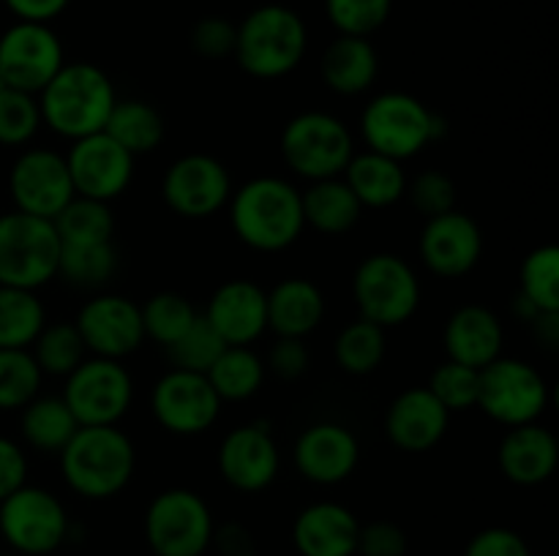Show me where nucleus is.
I'll return each instance as SVG.
<instances>
[{
  "label": "nucleus",
  "mask_w": 559,
  "mask_h": 556,
  "mask_svg": "<svg viewBox=\"0 0 559 556\" xmlns=\"http://www.w3.org/2000/svg\"><path fill=\"white\" fill-rule=\"evenodd\" d=\"M235 238L260 254H278L295 245L304 234L300 191L276 174L246 180L227 202Z\"/></svg>",
  "instance_id": "1"
},
{
  "label": "nucleus",
  "mask_w": 559,
  "mask_h": 556,
  "mask_svg": "<svg viewBox=\"0 0 559 556\" xmlns=\"http://www.w3.org/2000/svg\"><path fill=\"white\" fill-rule=\"evenodd\" d=\"M58 458L66 485L91 501L118 496L136 469L134 442L118 425H80Z\"/></svg>",
  "instance_id": "2"
},
{
  "label": "nucleus",
  "mask_w": 559,
  "mask_h": 556,
  "mask_svg": "<svg viewBox=\"0 0 559 556\" xmlns=\"http://www.w3.org/2000/svg\"><path fill=\"white\" fill-rule=\"evenodd\" d=\"M36 98L41 109V123L52 134L74 142L104 131L109 112L118 101V93L107 71L80 60V63H63V69L47 82V87Z\"/></svg>",
  "instance_id": "3"
},
{
  "label": "nucleus",
  "mask_w": 559,
  "mask_h": 556,
  "mask_svg": "<svg viewBox=\"0 0 559 556\" xmlns=\"http://www.w3.org/2000/svg\"><path fill=\"white\" fill-rule=\"evenodd\" d=\"M309 49V31L298 11L267 3L249 11L238 25L235 60L257 80H278L304 63Z\"/></svg>",
  "instance_id": "4"
},
{
  "label": "nucleus",
  "mask_w": 559,
  "mask_h": 556,
  "mask_svg": "<svg viewBox=\"0 0 559 556\" xmlns=\"http://www.w3.org/2000/svg\"><path fill=\"white\" fill-rule=\"evenodd\" d=\"M445 120L431 112L420 98L402 90H388L371 98L360 112V136L366 150L393 161H407L424 153L431 142L442 140Z\"/></svg>",
  "instance_id": "5"
},
{
  "label": "nucleus",
  "mask_w": 559,
  "mask_h": 556,
  "mask_svg": "<svg viewBox=\"0 0 559 556\" xmlns=\"http://www.w3.org/2000/svg\"><path fill=\"white\" fill-rule=\"evenodd\" d=\"M353 300L364 319L374 322L382 330L399 327L418 311L420 278L404 256L377 251L355 267Z\"/></svg>",
  "instance_id": "6"
},
{
  "label": "nucleus",
  "mask_w": 559,
  "mask_h": 556,
  "mask_svg": "<svg viewBox=\"0 0 559 556\" xmlns=\"http://www.w3.org/2000/svg\"><path fill=\"white\" fill-rule=\"evenodd\" d=\"M551 401L549 382L527 360L500 354L478 371L475 407L506 428L538 423Z\"/></svg>",
  "instance_id": "7"
},
{
  "label": "nucleus",
  "mask_w": 559,
  "mask_h": 556,
  "mask_svg": "<svg viewBox=\"0 0 559 556\" xmlns=\"http://www.w3.org/2000/svg\"><path fill=\"white\" fill-rule=\"evenodd\" d=\"M278 147L289 172L314 183V180L342 178L355 153V140L342 118L309 109L295 114L284 125Z\"/></svg>",
  "instance_id": "8"
},
{
  "label": "nucleus",
  "mask_w": 559,
  "mask_h": 556,
  "mask_svg": "<svg viewBox=\"0 0 559 556\" xmlns=\"http://www.w3.org/2000/svg\"><path fill=\"white\" fill-rule=\"evenodd\" d=\"M60 243L47 218L11 210L0 216V287L41 289L58 278Z\"/></svg>",
  "instance_id": "9"
},
{
  "label": "nucleus",
  "mask_w": 559,
  "mask_h": 556,
  "mask_svg": "<svg viewBox=\"0 0 559 556\" xmlns=\"http://www.w3.org/2000/svg\"><path fill=\"white\" fill-rule=\"evenodd\" d=\"M213 529L211 507L189 488L162 491L145 510V540L156 556H202Z\"/></svg>",
  "instance_id": "10"
},
{
  "label": "nucleus",
  "mask_w": 559,
  "mask_h": 556,
  "mask_svg": "<svg viewBox=\"0 0 559 556\" xmlns=\"http://www.w3.org/2000/svg\"><path fill=\"white\" fill-rule=\"evenodd\" d=\"M60 398L76 425H118L134 403V379L123 360L91 354L66 376Z\"/></svg>",
  "instance_id": "11"
},
{
  "label": "nucleus",
  "mask_w": 559,
  "mask_h": 556,
  "mask_svg": "<svg viewBox=\"0 0 559 556\" xmlns=\"http://www.w3.org/2000/svg\"><path fill=\"white\" fill-rule=\"evenodd\" d=\"M69 516L52 491L22 485L0 501V534L25 556H47L69 537Z\"/></svg>",
  "instance_id": "12"
},
{
  "label": "nucleus",
  "mask_w": 559,
  "mask_h": 556,
  "mask_svg": "<svg viewBox=\"0 0 559 556\" xmlns=\"http://www.w3.org/2000/svg\"><path fill=\"white\" fill-rule=\"evenodd\" d=\"M233 191L229 169L207 153H186L175 158L162 178V200L175 216L189 221L222 213Z\"/></svg>",
  "instance_id": "13"
},
{
  "label": "nucleus",
  "mask_w": 559,
  "mask_h": 556,
  "mask_svg": "<svg viewBox=\"0 0 559 556\" xmlns=\"http://www.w3.org/2000/svg\"><path fill=\"white\" fill-rule=\"evenodd\" d=\"M222 398L205 374L169 368L151 390V412L164 431L175 436H200L216 425Z\"/></svg>",
  "instance_id": "14"
},
{
  "label": "nucleus",
  "mask_w": 559,
  "mask_h": 556,
  "mask_svg": "<svg viewBox=\"0 0 559 556\" xmlns=\"http://www.w3.org/2000/svg\"><path fill=\"white\" fill-rule=\"evenodd\" d=\"M63 63V44L49 25L16 20L0 36V74L14 90L38 96Z\"/></svg>",
  "instance_id": "15"
},
{
  "label": "nucleus",
  "mask_w": 559,
  "mask_h": 556,
  "mask_svg": "<svg viewBox=\"0 0 559 556\" xmlns=\"http://www.w3.org/2000/svg\"><path fill=\"white\" fill-rule=\"evenodd\" d=\"M9 194L14 200V210L52 221L74 200V185L63 153L49 147L22 150L11 164Z\"/></svg>",
  "instance_id": "16"
},
{
  "label": "nucleus",
  "mask_w": 559,
  "mask_h": 556,
  "mask_svg": "<svg viewBox=\"0 0 559 556\" xmlns=\"http://www.w3.org/2000/svg\"><path fill=\"white\" fill-rule=\"evenodd\" d=\"M74 327L93 358L126 360L145 343L140 303L126 294H93L76 311Z\"/></svg>",
  "instance_id": "17"
},
{
  "label": "nucleus",
  "mask_w": 559,
  "mask_h": 556,
  "mask_svg": "<svg viewBox=\"0 0 559 556\" xmlns=\"http://www.w3.org/2000/svg\"><path fill=\"white\" fill-rule=\"evenodd\" d=\"M134 161L136 158L104 131L74 140L66 153L74 194L98 202H112L126 194L134 180Z\"/></svg>",
  "instance_id": "18"
},
{
  "label": "nucleus",
  "mask_w": 559,
  "mask_h": 556,
  "mask_svg": "<svg viewBox=\"0 0 559 556\" xmlns=\"http://www.w3.org/2000/svg\"><path fill=\"white\" fill-rule=\"evenodd\" d=\"M282 467V452L271 434V425L254 423L238 425L218 445V474L229 488L240 494L265 491L276 480Z\"/></svg>",
  "instance_id": "19"
},
{
  "label": "nucleus",
  "mask_w": 559,
  "mask_h": 556,
  "mask_svg": "<svg viewBox=\"0 0 559 556\" xmlns=\"http://www.w3.org/2000/svg\"><path fill=\"white\" fill-rule=\"evenodd\" d=\"M418 254L426 270L440 278H462L478 267L484 256V232L462 210L426 218L418 238Z\"/></svg>",
  "instance_id": "20"
},
{
  "label": "nucleus",
  "mask_w": 559,
  "mask_h": 556,
  "mask_svg": "<svg viewBox=\"0 0 559 556\" xmlns=\"http://www.w3.org/2000/svg\"><path fill=\"white\" fill-rule=\"evenodd\" d=\"M300 478L314 485H338L358 469L360 442L347 425L320 420L300 431L293 445Z\"/></svg>",
  "instance_id": "21"
},
{
  "label": "nucleus",
  "mask_w": 559,
  "mask_h": 556,
  "mask_svg": "<svg viewBox=\"0 0 559 556\" xmlns=\"http://www.w3.org/2000/svg\"><path fill=\"white\" fill-rule=\"evenodd\" d=\"M202 316L227 347H251L267 330V292L249 278H229L216 287Z\"/></svg>",
  "instance_id": "22"
},
{
  "label": "nucleus",
  "mask_w": 559,
  "mask_h": 556,
  "mask_svg": "<svg viewBox=\"0 0 559 556\" xmlns=\"http://www.w3.org/2000/svg\"><path fill=\"white\" fill-rule=\"evenodd\" d=\"M451 412L429 392V387H407L385 412V434L404 452H426L448 434Z\"/></svg>",
  "instance_id": "23"
},
{
  "label": "nucleus",
  "mask_w": 559,
  "mask_h": 556,
  "mask_svg": "<svg viewBox=\"0 0 559 556\" xmlns=\"http://www.w3.org/2000/svg\"><path fill=\"white\" fill-rule=\"evenodd\" d=\"M442 347H445L448 360L480 371L491 360L500 358L502 347H506V330H502L500 316L486 305H462L448 316L445 330H442Z\"/></svg>",
  "instance_id": "24"
},
{
  "label": "nucleus",
  "mask_w": 559,
  "mask_h": 556,
  "mask_svg": "<svg viewBox=\"0 0 559 556\" xmlns=\"http://www.w3.org/2000/svg\"><path fill=\"white\" fill-rule=\"evenodd\" d=\"M360 521L338 501H314L293 523V543L300 556H355Z\"/></svg>",
  "instance_id": "25"
},
{
  "label": "nucleus",
  "mask_w": 559,
  "mask_h": 556,
  "mask_svg": "<svg viewBox=\"0 0 559 556\" xmlns=\"http://www.w3.org/2000/svg\"><path fill=\"white\" fill-rule=\"evenodd\" d=\"M502 474L516 485H540L557 472L559 445L555 431L540 423L516 425L508 431L497 450Z\"/></svg>",
  "instance_id": "26"
},
{
  "label": "nucleus",
  "mask_w": 559,
  "mask_h": 556,
  "mask_svg": "<svg viewBox=\"0 0 559 556\" xmlns=\"http://www.w3.org/2000/svg\"><path fill=\"white\" fill-rule=\"evenodd\" d=\"M325 319V294L311 278H282L267 292V330L278 338H306Z\"/></svg>",
  "instance_id": "27"
},
{
  "label": "nucleus",
  "mask_w": 559,
  "mask_h": 556,
  "mask_svg": "<svg viewBox=\"0 0 559 556\" xmlns=\"http://www.w3.org/2000/svg\"><path fill=\"white\" fill-rule=\"evenodd\" d=\"M320 74L328 90L338 96H360L371 90L380 74V58L369 38L338 36L325 47L320 60Z\"/></svg>",
  "instance_id": "28"
},
{
  "label": "nucleus",
  "mask_w": 559,
  "mask_h": 556,
  "mask_svg": "<svg viewBox=\"0 0 559 556\" xmlns=\"http://www.w3.org/2000/svg\"><path fill=\"white\" fill-rule=\"evenodd\" d=\"M342 178L349 191L358 196L364 210L366 207L371 210L393 207L399 200H404V191H407V172H404L402 161H393L374 150L353 153Z\"/></svg>",
  "instance_id": "29"
},
{
  "label": "nucleus",
  "mask_w": 559,
  "mask_h": 556,
  "mask_svg": "<svg viewBox=\"0 0 559 556\" xmlns=\"http://www.w3.org/2000/svg\"><path fill=\"white\" fill-rule=\"evenodd\" d=\"M300 207H304L306 227L317 229L328 238H342L364 216V205L349 191L344 178L314 180L300 191Z\"/></svg>",
  "instance_id": "30"
},
{
  "label": "nucleus",
  "mask_w": 559,
  "mask_h": 556,
  "mask_svg": "<svg viewBox=\"0 0 559 556\" xmlns=\"http://www.w3.org/2000/svg\"><path fill=\"white\" fill-rule=\"evenodd\" d=\"M104 134L112 136L134 158L147 156L162 147L167 136V120L153 104L142 98H118L104 125Z\"/></svg>",
  "instance_id": "31"
},
{
  "label": "nucleus",
  "mask_w": 559,
  "mask_h": 556,
  "mask_svg": "<svg viewBox=\"0 0 559 556\" xmlns=\"http://www.w3.org/2000/svg\"><path fill=\"white\" fill-rule=\"evenodd\" d=\"M20 431L22 439L38 452H47V456H60L66 445H69L71 436L76 434V420L71 414V409L66 407V401L60 396H41L38 392L31 403L20 409Z\"/></svg>",
  "instance_id": "32"
},
{
  "label": "nucleus",
  "mask_w": 559,
  "mask_h": 556,
  "mask_svg": "<svg viewBox=\"0 0 559 556\" xmlns=\"http://www.w3.org/2000/svg\"><path fill=\"white\" fill-rule=\"evenodd\" d=\"M207 382L224 401H249L265 385V360L251 347H224L216 363L207 368Z\"/></svg>",
  "instance_id": "33"
},
{
  "label": "nucleus",
  "mask_w": 559,
  "mask_h": 556,
  "mask_svg": "<svg viewBox=\"0 0 559 556\" xmlns=\"http://www.w3.org/2000/svg\"><path fill=\"white\" fill-rule=\"evenodd\" d=\"M388 352V336L380 325L374 322L358 319L349 322L347 327H342L333 341V360H336L338 368L344 374L353 376H369L374 374L382 365Z\"/></svg>",
  "instance_id": "34"
},
{
  "label": "nucleus",
  "mask_w": 559,
  "mask_h": 556,
  "mask_svg": "<svg viewBox=\"0 0 559 556\" xmlns=\"http://www.w3.org/2000/svg\"><path fill=\"white\" fill-rule=\"evenodd\" d=\"M44 325L47 309L33 289L0 287V349H31Z\"/></svg>",
  "instance_id": "35"
},
{
  "label": "nucleus",
  "mask_w": 559,
  "mask_h": 556,
  "mask_svg": "<svg viewBox=\"0 0 559 556\" xmlns=\"http://www.w3.org/2000/svg\"><path fill=\"white\" fill-rule=\"evenodd\" d=\"M118 251L112 243H87V245H63L58 262V278L69 287L98 292L107 287L118 273Z\"/></svg>",
  "instance_id": "36"
},
{
  "label": "nucleus",
  "mask_w": 559,
  "mask_h": 556,
  "mask_svg": "<svg viewBox=\"0 0 559 556\" xmlns=\"http://www.w3.org/2000/svg\"><path fill=\"white\" fill-rule=\"evenodd\" d=\"M55 232L63 245H87V243H112L115 216L109 202L76 196L52 218Z\"/></svg>",
  "instance_id": "37"
},
{
  "label": "nucleus",
  "mask_w": 559,
  "mask_h": 556,
  "mask_svg": "<svg viewBox=\"0 0 559 556\" xmlns=\"http://www.w3.org/2000/svg\"><path fill=\"white\" fill-rule=\"evenodd\" d=\"M142 314V330L145 338H151L153 343H158L162 349H167L169 343L178 341L186 330L197 322L200 311L194 309L186 294L180 292H156L140 305Z\"/></svg>",
  "instance_id": "38"
},
{
  "label": "nucleus",
  "mask_w": 559,
  "mask_h": 556,
  "mask_svg": "<svg viewBox=\"0 0 559 556\" xmlns=\"http://www.w3.org/2000/svg\"><path fill=\"white\" fill-rule=\"evenodd\" d=\"M33 360L44 376H66L87 358V349L76 333L74 322H49L41 327L31 347Z\"/></svg>",
  "instance_id": "39"
},
{
  "label": "nucleus",
  "mask_w": 559,
  "mask_h": 556,
  "mask_svg": "<svg viewBox=\"0 0 559 556\" xmlns=\"http://www.w3.org/2000/svg\"><path fill=\"white\" fill-rule=\"evenodd\" d=\"M519 294L538 314L559 311V249L555 243L530 251L519 270Z\"/></svg>",
  "instance_id": "40"
},
{
  "label": "nucleus",
  "mask_w": 559,
  "mask_h": 556,
  "mask_svg": "<svg viewBox=\"0 0 559 556\" xmlns=\"http://www.w3.org/2000/svg\"><path fill=\"white\" fill-rule=\"evenodd\" d=\"M44 374L31 349H0V412L22 409L41 392Z\"/></svg>",
  "instance_id": "41"
},
{
  "label": "nucleus",
  "mask_w": 559,
  "mask_h": 556,
  "mask_svg": "<svg viewBox=\"0 0 559 556\" xmlns=\"http://www.w3.org/2000/svg\"><path fill=\"white\" fill-rule=\"evenodd\" d=\"M224 347H227V343L222 341V336H218V333L207 325L205 316L200 314L194 325H191L178 341L169 343L164 352H167L173 368L207 374V368L216 363V358L224 352Z\"/></svg>",
  "instance_id": "42"
},
{
  "label": "nucleus",
  "mask_w": 559,
  "mask_h": 556,
  "mask_svg": "<svg viewBox=\"0 0 559 556\" xmlns=\"http://www.w3.org/2000/svg\"><path fill=\"white\" fill-rule=\"evenodd\" d=\"M41 125V109H38L36 96L14 90V87H5L0 93V145H31Z\"/></svg>",
  "instance_id": "43"
},
{
  "label": "nucleus",
  "mask_w": 559,
  "mask_h": 556,
  "mask_svg": "<svg viewBox=\"0 0 559 556\" xmlns=\"http://www.w3.org/2000/svg\"><path fill=\"white\" fill-rule=\"evenodd\" d=\"M393 0H325V14L338 36L369 38L388 22Z\"/></svg>",
  "instance_id": "44"
},
{
  "label": "nucleus",
  "mask_w": 559,
  "mask_h": 556,
  "mask_svg": "<svg viewBox=\"0 0 559 556\" xmlns=\"http://www.w3.org/2000/svg\"><path fill=\"white\" fill-rule=\"evenodd\" d=\"M426 387L448 412H464V409H473L475 398H478V371L456 363V360H445L431 371Z\"/></svg>",
  "instance_id": "45"
},
{
  "label": "nucleus",
  "mask_w": 559,
  "mask_h": 556,
  "mask_svg": "<svg viewBox=\"0 0 559 556\" xmlns=\"http://www.w3.org/2000/svg\"><path fill=\"white\" fill-rule=\"evenodd\" d=\"M404 196L415 207V213H420L424 218H435L456 207V183L451 180V174L440 172V169H426L407 180Z\"/></svg>",
  "instance_id": "46"
},
{
  "label": "nucleus",
  "mask_w": 559,
  "mask_h": 556,
  "mask_svg": "<svg viewBox=\"0 0 559 556\" xmlns=\"http://www.w3.org/2000/svg\"><path fill=\"white\" fill-rule=\"evenodd\" d=\"M235 38H238V25H233L227 16H202L191 31V47L202 58L222 60L235 52Z\"/></svg>",
  "instance_id": "47"
},
{
  "label": "nucleus",
  "mask_w": 559,
  "mask_h": 556,
  "mask_svg": "<svg viewBox=\"0 0 559 556\" xmlns=\"http://www.w3.org/2000/svg\"><path fill=\"white\" fill-rule=\"evenodd\" d=\"M409 548L407 532L393 521L360 523L358 548L360 556H404Z\"/></svg>",
  "instance_id": "48"
},
{
  "label": "nucleus",
  "mask_w": 559,
  "mask_h": 556,
  "mask_svg": "<svg viewBox=\"0 0 559 556\" xmlns=\"http://www.w3.org/2000/svg\"><path fill=\"white\" fill-rule=\"evenodd\" d=\"M309 365H311V354H309V347H306L304 338H278L276 336L273 347L267 349L265 368L284 382L300 379V376L309 371Z\"/></svg>",
  "instance_id": "49"
},
{
  "label": "nucleus",
  "mask_w": 559,
  "mask_h": 556,
  "mask_svg": "<svg viewBox=\"0 0 559 556\" xmlns=\"http://www.w3.org/2000/svg\"><path fill=\"white\" fill-rule=\"evenodd\" d=\"M464 556H530V548L513 529L489 527L469 540Z\"/></svg>",
  "instance_id": "50"
},
{
  "label": "nucleus",
  "mask_w": 559,
  "mask_h": 556,
  "mask_svg": "<svg viewBox=\"0 0 559 556\" xmlns=\"http://www.w3.org/2000/svg\"><path fill=\"white\" fill-rule=\"evenodd\" d=\"M27 480V458L25 450L9 436H0V501L16 488H22Z\"/></svg>",
  "instance_id": "51"
},
{
  "label": "nucleus",
  "mask_w": 559,
  "mask_h": 556,
  "mask_svg": "<svg viewBox=\"0 0 559 556\" xmlns=\"http://www.w3.org/2000/svg\"><path fill=\"white\" fill-rule=\"evenodd\" d=\"M211 545L218 556H257V540L243 523H224L213 529Z\"/></svg>",
  "instance_id": "52"
},
{
  "label": "nucleus",
  "mask_w": 559,
  "mask_h": 556,
  "mask_svg": "<svg viewBox=\"0 0 559 556\" xmlns=\"http://www.w3.org/2000/svg\"><path fill=\"white\" fill-rule=\"evenodd\" d=\"M3 3L20 22H41V25H49L55 16L63 14L71 0H3Z\"/></svg>",
  "instance_id": "53"
},
{
  "label": "nucleus",
  "mask_w": 559,
  "mask_h": 556,
  "mask_svg": "<svg viewBox=\"0 0 559 556\" xmlns=\"http://www.w3.org/2000/svg\"><path fill=\"white\" fill-rule=\"evenodd\" d=\"M530 325L535 327V333H538V338L546 343V347H557V341H559V311H555V314H538L533 322H530Z\"/></svg>",
  "instance_id": "54"
},
{
  "label": "nucleus",
  "mask_w": 559,
  "mask_h": 556,
  "mask_svg": "<svg viewBox=\"0 0 559 556\" xmlns=\"http://www.w3.org/2000/svg\"><path fill=\"white\" fill-rule=\"evenodd\" d=\"M5 87H9V85H5V80H3V74H0V93H3V90H5Z\"/></svg>",
  "instance_id": "55"
}]
</instances>
